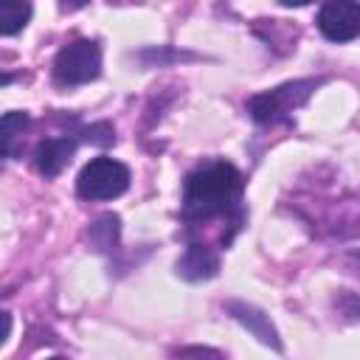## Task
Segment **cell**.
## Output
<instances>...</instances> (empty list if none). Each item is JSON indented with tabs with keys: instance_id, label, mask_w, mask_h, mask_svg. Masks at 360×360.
<instances>
[{
	"instance_id": "3",
	"label": "cell",
	"mask_w": 360,
	"mask_h": 360,
	"mask_svg": "<svg viewBox=\"0 0 360 360\" xmlns=\"http://www.w3.org/2000/svg\"><path fill=\"white\" fill-rule=\"evenodd\" d=\"M129 169L115 160V158H107V155H98L93 160H87L76 177V194L82 200H112V197H121L127 188H129Z\"/></svg>"
},
{
	"instance_id": "14",
	"label": "cell",
	"mask_w": 360,
	"mask_h": 360,
	"mask_svg": "<svg viewBox=\"0 0 360 360\" xmlns=\"http://www.w3.org/2000/svg\"><path fill=\"white\" fill-rule=\"evenodd\" d=\"M312 0H278V6L284 8H301V6H309Z\"/></svg>"
},
{
	"instance_id": "16",
	"label": "cell",
	"mask_w": 360,
	"mask_h": 360,
	"mask_svg": "<svg viewBox=\"0 0 360 360\" xmlns=\"http://www.w3.org/2000/svg\"><path fill=\"white\" fill-rule=\"evenodd\" d=\"M357 264H360V253H357Z\"/></svg>"
},
{
	"instance_id": "7",
	"label": "cell",
	"mask_w": 360,
	"mask_h": 360,
	"mask_svg": "<svg viewBox=\"0 0 360 360\" xmlns=\"http://www.w3.org/2000/svg\"><path fill=\"white\" fill-rule=\"evenodd\" d=\"M79 146V138L76 132H65V135H56V138H45L37 152H34V166L42 177H56L73 158Z\"/></svg>"
},
{
	"instance_id": "10",
	"label": "cell",
	"mask_w": 360,
	"mask_h": 360,
	"mask_svg": "<svg viewBox=\"0 0 360 360\" xmlns=\"http://www.w3.org/2000/svg\"><path fill=\"white\" fill-rule=\"evenodd\" d=\"M31 20V0H0V34L14 37Z\"/></svg>"
},
{
	"instance_id": "1",
	"label": "cell",
	"mask_w": 360,
	"mask_h": 360,
	"mask_svg": "<svg viewBox=\"0 0 360 360\" xmlns=\"http://www.w3.org/2000/svg\"><path fill=\"white\" fill-rule=\"evenodd\" d=\"M242 191H245V177L233 163L222 158L197 163L186 174L183 197H180V219L186 225V239H194L200 225L211 219H225L236 236L245 225Z\"/></svg>"
},
{
	"instance_id": "12",
	"label": "cell",
	"mask_w": 360,
	"mask_h": 360,
	"mask_svg": "<svg viewBox=\"0 0 360 360\" xmlns=\"http://www.w3.org/2000/svg\"><path fill=\"white\" fill-rule=\"evenodd\" d=\"M335 307L343 318L349 321H360V292H352V290H340L338 298H335Z\"/></svg>"
},
{
	"instance_id": "8",
	"label": "cell",
	"mask_w": 360,
	"mask_h": 360,
	"mask_svg": "<svg viewBox=\"0 0 360 360\" xmlns=\"http://www.w3.org/2000/svg\"><path fill=\"white\" fill-rule=\"evenodd\" d=\"M225 312H228L233 321H239L253 338H259L264 346L281 352L278 332H276V326H273V321H270V315H267L264 309H259V307H253V304H245V301H228V304H225Z\"/></svg>"
},
{
	"instance_id": "6",
	"label": "cell",
	"mask_w": 360,
	"mask_h": 360,
	"mask_svg": "<svg viewBox=\"0 0 360 360\" xmlns=\"http://www.w3.org/2000/svg\"><path fill=\"white\" fill-rule=\"evenodd\" d=\"M174 273L183 281H208L219 273V253L197 239H188L183 256L174 262Z\"/></svg>"
},
{
	"instance_id": "2",
	"label": "cell",
	"mask_w": 360,
	"mask_h": 360,
	"mask_svg": "<svg viewBox=\"0 0 360 360\" xmlns=\"http://www.w3.org/2000/svg\"><path fill=\"white\" fill-rule=\"evenodd\" d=\"M323 79H295V82H284L273 90H264V93H256L250 96L248 101V112L256 124H278V121H287L292 110H298L309 96L312 90L321 84Z\"/></svg>"
},
{
	"instance_id": "11",
	"label": "cell",
	"mask_w": 360,
	"mask_h": 360,
	"mask_svg": "<svg viewBox=\"0 0 360 360\" xmlns=\"http://www.w3.org/2000/svg\"><path fill=\"white\" fill-rule=\"evenodd\" d=\"M28 127V115L25 112H6L3 115V149H6V158H14V141L17 135H22V129Z\"/></svg>"
},
{
	"instance_id": "9",
	"label": "cell",
	"mask_w": 360,
	"mask_h": 360,
	"mask_svg": "<svg viewBox=\"0 0 360 360\" xmlns=\"http://www.w3.org/2000/svg\"><path fill=\"white\" fill-rule=\"evenodd\" d=\"M118 236H121V219H118L115 214H104V217H98V219L87 228V239H90V245H93L98 253L115 250Z\"/></svg>"
},
{
	"instance_id": "13",
	"label": "cell",
	"mask_w": 360,
	"mask_h": 360,
	"mask_svg": "<svg viewBox=\"0 0 360 360\" xmlns=\"http://www.w3.org/2000/svg\"><path fill=\"white\" fill-rule=\"evenodd\" d=\"M174 354H211V357H219L217 349H205V346H188V349H177Z\"/></svg>"
},
{
	"instance_id": "15",
	"label": "cell",
	"mask_w": 360,
	"mask_h": 360,
	"mask_svg": "<svg viewBox=\"0 0 360 360\" xmlns=\"http://www.w3.org/2000/svg\"><path fill=\"white\" fill-rule=\"evenodd\" d=\"M84 3H87V0H62V8H70V11H73V8H82Z\"/></svg>"
},
{
	"instance_id": "4",
	"label": "cell",
	"mask_w": 360,
	"mask_h": 360,
	"mask_svg": "<svg viewBox=\"0 0 360 360\" xmlns=\"http://www.w3.org/2000/svg\"><path fill=\"white\" fill-rule=\"evenodd\" d=\"M101 73V48L96 39H73L53 56V79L65 87L87 84Z\"/></svg>"
},
{
	"instance_id": "5",
	"label": "cell",
	"mask_w": 360,
	"mask_h": 360,
	"mask_svg": "<svg viewBox=\"0 0 360 360\" xmlns=\"http://www.w3.org/2000/svg\"><path fill=\"white\" fill-rule=\"evenodd\" d=\"M318 31L332 42L360 37V0H326L318 11Z\"/></svg>"
}]
</instances>
